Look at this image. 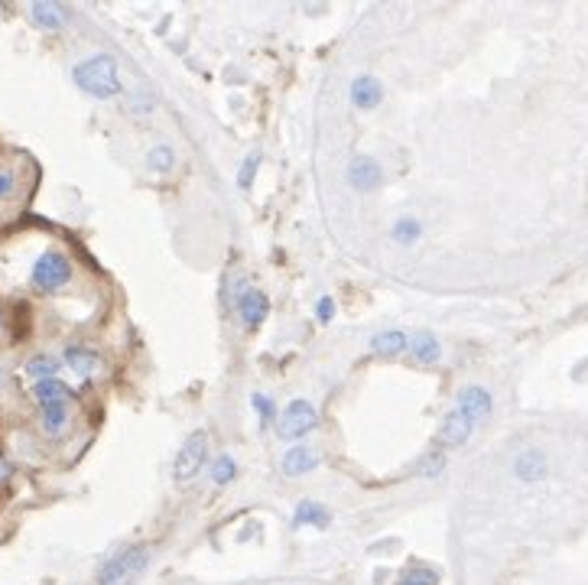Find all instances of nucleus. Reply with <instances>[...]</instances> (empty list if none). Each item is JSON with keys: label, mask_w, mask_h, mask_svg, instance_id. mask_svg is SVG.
Listing matches in <instances>:
<instances>
[{"label": "nucleus", "mask_w": 588, "mask_h": 585, "mask_svg": "<svg viewBox=\"0 0 588 585\" xmlns=\"http://www.w3.org/2000/svg\"><path fill=\"white\" fill-rule=\"evenodd\" d=\"M72 82L85 91V95L98 98V101H111L124 91L121 85V69H117V59L108 52H95L82 62H75L72 69Z\"/></svg>", "instance_id": "f257e3e1"}, {"label": "nucleus", "mask_w": 588, "mask_h": 585, "mask_svg": "<svg viewBox=\"0 0 588 585\" xmlns=\"http://www.w3.org/2000/svg\"><path fill=\"white\" fill-rule=\"evenodd\" d=\"M150 563L147 546H127L98 569V585H134Z\"/></svg>", "instance_id": "f03ea898"}, {"label": "nucleus", "mask_w": 588, "mask_h": 585, "mask_svg": "<svg viewBox=\"0 0 588 585\" xmlns=\"http://www.w3.org/2000/svg\"><path fill=\"white\" fill-rule=\"evenodd\" d=\"M72 273H75V267H72L69 254H62L52 247V251H43L36 257V264L30 270V283L39 293H56V290H62V286L72 283Z\"/></svg>", "instance_id": "7ed1b4c3"}, {"label": "nucleus", "mask_w": 588, "mask_h": 585, "mask_svg": "<svg viewBox=\"0 0 588 585\" xmlns=\"http://www.w3.org/2000/svg\"><path fill=\"white\" fill-rule=\"evenodd\" d=\"M277 436L280 439H286V442H303L312 429L319 426V410L312 407V400H306V397H296V400H290L286 407L277 413Z\"/></svg>", "instance_id": "20e7f679"}, {"label": "nucleus", "mask_w": 588, "mask_h": 585, "mask_svg": "<svg viewBox=\"0 0 588 585\" xmlns=\"http://www.w3.org/2000/svg\"><path fill=\"white\" fill-rule=\"evenodd\" d=\"M208 465V433H192L186 442L179 446L176 452V462H173V478L179 481V485H189V481H195Z\"/></svg>", "instance_id": "39448f33"}, {"label": "nucleus", "mask_w": 588, "mask_h": 585, "mask_svg": "<svg viewBox=\"0 0 588 585\" xmlns=\"http://www.w3.org/2000/svg\"><path fill=\"white\" fill-rule=\"evenodd\" d=\"M231 303L234 312H238V319L247 332H254L264 325V319L270 316V299L264 290H254V286H247L244 280L238 283V290H231Z\"/></svg>", "instance_id": "423d86ee"}, {"label": "nucleus", "mask_w": 588, "mask_h": 585, "mask_svg": "<svg viewBox=\"0 0 588 585\" xmlns=\"http://www.w3.org/2000/svg\"><path fill=\"white\" fill-rule=\"evenodd\" d=\"M455 410H459L465 420H472L475 426L485 423L491 410H494V400H491V390L481 387V384H468L459 390V397H455Z\"/></svg>", "instance_id": "0eeeda50"}, {"label": "nucleus", "mask_w": 588, "mask_h": 585, "mask_svg": "<svg viewBox=\"0 0 588 585\" xmlns=\"http://www.w3.org/2000/svg\"><path fill=\"white\" fill-rule=\"evenodd\" d=\"M475 429H478V426H475L472 420H465V416L452 407V410L446 413V420H442L439 429H436V449H439V452H449V449L465 446V442L472 439Z\"/></svg>", "instance_id": "6e6552de"}, {"label": "nucleus", "mask_w": 588, "mask_h": 585, "mask_svg": "<svg viewBox=\"0 0 588 585\" xmlns=\"http://www.w3.org/2000/svg\"><path fill=\"white\" fill-rule=\"evenodd\" d=\"M345 176H348V186L355 192H374L384 182V166H381V160H374V156L361 153L348 163Z\"/></svg>", "instance_id": "1a4fd4ad"}, {"label": "nucleus", "mask_w": 588, "mask_h": 585, "mask_svg": "<svg viewBox=\"0 0 588 585\" xmlns=\"http://www.w3.org/2000/svg\"><path fill=\"white\" fill-rule=\"evenodd\" d=\"M322 462V452L312 446V442H296V446H290L283 452V475L286 478H303L309 472H316Z\"/></svg>", "instance_id": "9d476101"}, {"label": "nucleus", "mask_w": 588, "mask_h": 585, "mask_svg": "<svg viewBox=\"0 0 588 585\" xmlns=\"http://www.w3.org/2000/svg\"><path fill=\"white\" fill-rule=\"evenodd\" d=\"M348 98L358 111H374L381 108L384 101V82L377 75H358L355 82L348 85Z\"/></svg>", "instance_id": "9b49d317"}, {"label": "nucleus", "mask_w": 588, "mask_h": 585, "mask_svg": "<svg viewBox=\"0 0 588 585\" xmlns=\"http://www.w3.org/2000/svg\"><path fill=\"white\" fill-rule=\"evenodd\" d=\"M62 361H65V368H69L72 374H78V377H95L101 371V364H104L98 351H91L88 345H65Z\"/></svg>", "instance_id": "f8f14e48"}, {"label": "nucleus", "mask_w": 588, "mask_h": 585, "mask_svg": "<svg viewBox=\"0 0 588 585\" xmlns=\"http://www.w3.org/2000/svg\"><path fill=\"white\" fill-rule=\"evenodd\" d=\"M371 351L377 358H400L410 351V335L403 329H384L371 338Z\"/></svg>", "instance_id": "ddd939ff"}, {"label": "nucleus", "mask_w": 588, "mask_h": 585, "mask_svg": "<svg viewBox=\"0 0 588 585\" xmlns=\"http://www.w3.org/2000/svg\"><path fill=\"white\" fill-rule=\"evenodd\" d=\"M30 20L46 33H59L65 23H69V10L62 4H49V0H39V4L30 7Z\"/></svg>", "instance_id": "4468645a"}, {"label": "nucleus", "mask_w": 588, "mask_h": 585, "mask_svg": "<svg viewBox=\"0 0 588 585\" xmlns=\"http://www.w3.org/2000/svg\"><path fill=\"white\" fill-rule=\"evenodd\" d=\"M546 472H550V462H546L543 449H524L514 459V475L520 481H540L546 478Z\"/></svg>", "instance_id": "2eb2a0df"}, {"label": "nucleus", "mask_w": 588, "mask_h": 585, "mask_svg": "<svg viewBox=\"0 0 588 585\" xmlns=\"http://www.w3.org/2000/svg\"><path fill=\"white\" fill-rule=\"evenodd\" d=\"M407 355L416 361V364H436L439 358H442V342L433 335V332H416V335H410V351Z\"/></svg>", "instance_id": "dca6fc26"}, {"label": "nucleus", "mask_w": 588, "mask_h": 585, "mask_svg": "<svg viewBox=\"0 0 588 585\" xmlns=\"http://www.w3.org/2000/svg\"><path fill=\"white\" fill-rule=\"evenodd\" d=\"M69 420V403H46V407H39V429L52 439L69 429Z\"/></svg>", "instance_id": "f3484780"}, {"label": "nucleus", "mask_w": 588, "mask_h": 585, "mask_svg": "<svg viewBox=\"0 0 588 585\" xmlns=\"http://www.w3.org/2000/svg\"><path fill=\"white\" fill-rule=\"evenodd\" d=\"M293 524H296V527H316V530H322V527H329V524H332V514H329V507H325V504L306 498V501H299V504H296Z\"/></svg>", "instance_id": "a211bd4d"}, {"label": "nucleus", "mask_w": 588, "mask_h": 585, "mask_svg": "<svg viewBox=\"0 0 588 585\" xmlns=\"http://www.w3.org/2000/svg\"><path fill=\"white\" fill-rule=\"evenodd\" d=\"M23 371H26V377H33V384H39V381H52V377H59L62 361H59V358H52V355H46V351H39V355L26 358Z\"/></svg>", "instance_id": "6ab92c4d"}, {"label": "nucleus", "mask_w": 588, "mask_h": 585, "mask_svg": "<svg viewBox=\"0 0 588 585\" xmlns=\"http://www.w3.org/2000/svg\"><path fill=\"white\" fill-rule=\"evenodd\" d=\"M69 397H72V387L59 381V377L33 384V400L39 403V407H46V403H69Z\"/></svg>", "instance_id": "aec40b11"}, {"label": "nucleus", "mask_w": 588, "mask_h": 585, "mask_svg": "<svg viewBox=\"0 0 588 585\" xmlns=\"http://www.w3.org/2000/svg\"><path fill=\"white\" fill-rule=\"evenodd\" d=\"M390 238L397 244H416L423 238V221L416 215H400L394 225H390Z\"/></svg>", "instance_id": "412c9836"}, {"label": "nucleus", "mask_w": 588, "mask_h": 585, "mask_svg": "<svg viewBox=\"0 0 588 585\" xmlns=\"http://www.w3.org/2000/svg\"><path fill=\"white\" fill-rule=\"evenodd\" d=\"M208 478H212V485H218V488L231 485V481L238 478V462H234V455L221 452L218 459L212 462V468H208Z\"/></svg>", "instance_id": "4be33fe9"}, {"label": "nucleus", "mask_w": 588, "mask_h": 585, "mask_svg": "<svg viewBox=\"0 0 588 585\" xmlns=\"http://www.w3.org/2000/svg\"><path fill=\"white\" fill-rule=\"evenodd\" d=\"M153 108H156V98L150 95L147 88H134V91H130V95L124 98V111H127L130 117H150Z\"/></svg>", "instance_id": "5701e85b"}, {"label": "nucleus", "mask_w": 588, "mask_h": 585, "mask_svg": "<svg viewBox=\"0 0 588 585\" xmlns=\"http://www.w3.org/2000/svg\"><path fill=\"white\" fill-rule=\"evenodd\" d=\"M147 166L153 173H169V169L176 166V153L173 147H166V143H156V147L147 153Z\"/></svg>", "instance_id": "b1692460"}, {"label": "nucleus", "mask_w": 588, "mask_h": 585, "mask_svg": "<svg viewBox=\"0 0 588 585\" xmlns=\"http://www.w3.org/2000/svg\"><path fill=\"white\" fill-rule=\"evenodd\" d=\"M397 585H439V572L429 566H410L407 572H400Z\"/></svg>", "instance_id": "393cba45"}, {"label": "nucleus", "mask_w": 588, "mask_h": 585, "mask_svg": "<svg viewBox=\"0 0 588 585\" xmlns=\"http://www.w3.org/2000/svg\"><path fill=\"white\" fill-rule=\"evenodd\" d=\"M442 472H446V452H439V449L426 452L420 465H416V475H423V478H439Z\"/></svg>", "instance_id": "a878e982"}, {"label": "nucleus", "mask_w": 588, "mask_h": 585, "mask_svg": "<svg viewBox=\"0 0 588 585\" xmlns=\"http://www.w3.org/2000/svg\"><path fill=\"white\" fill-rule=\"evenodd\" d=\"M251 407L260 416V426L277 423V403H273V397H267V394H251Z\"/></svg>", "instance_id": "bb28decb"}, {"label": "nucleus", "mask_w": 588, "mask_h": 585, "mask_svg": "<svg viewBox=\"0 0 588 585\" xmlns=\"http://www.w3.org/2000/svg\"><path fill=\"white\" fill-rule=\"evenodd\" d=\"M257 169H260V153L254 150V153H247V156H244V163H241V169H238V186H241V189H251V186H254Z\"/></svg>", "instance_id": "cd10ccee"}, {"label": "nucleus", "mask_w": 588, "mask_h": 585, "mask_svg": "<svg viewBox=\"0 0 588 585\" xmlns=\"http://www.w3.org/2000/svg\"><path fill=\"white\" fill-rule=\"evenodd\" d=\"M312 316H316V322L329 325V322L335 319V299H332V296L316 299V309H312Z\"/></svg>", "instance_id": "c85d7f7f"}, {"label": "nucleus", "mask_w": 588, "mask_h": 585, "mask_svg": "<svg viewBox=\"0 0 588 585\" xmlns=\"http://www.w3.org/2000/svg\"><path fill=\"white\" fill-rule=\"evenodd\" d=\"M13 192H17V176H13L10 169H0V202L10 199Z\"/></svg>", "instance_id": "c756f323"}, {"label": "nucleus", "mask_w": 588, "mask_h": 585, "mask_svg": "<svg viewBox=\"0 0 588 585\" xmlns=\"http://www.w3.org/2000/svg\"><path fill=\"white\" fill-rule=\"evenodd\" d=\"M4 478H7V462L0 459V481H4Z\"/></svg>", "instance_id": "7c9ffc66"}, {"label": "nucleus", "mask_w": 588, "mask_h": 585, "mask_svg": "<svg viewBox=\"0 0 588 585\" xmlns=\"http://www.w3.org/2000/svg\"><path fill=\"white\" fill-rule=\"evenodd\" d=\"M0 387H4V371H0Z\"/></svg>", "instance_id": "2f4dec72"}, {"label": "nucleus", "mask_w": 588, "mask_h": 585, "mask_svg": "<svg viewBox=\"0 0 588 585\" xmlns=\"http://www.w3.org/2000/svg\"><path fill=\"white\" fill-rule=\"evenodd\" d=\"M0 325H4V316H0Z\"/></svg>", "instance_id": "473e14b6"}]
</instances>
